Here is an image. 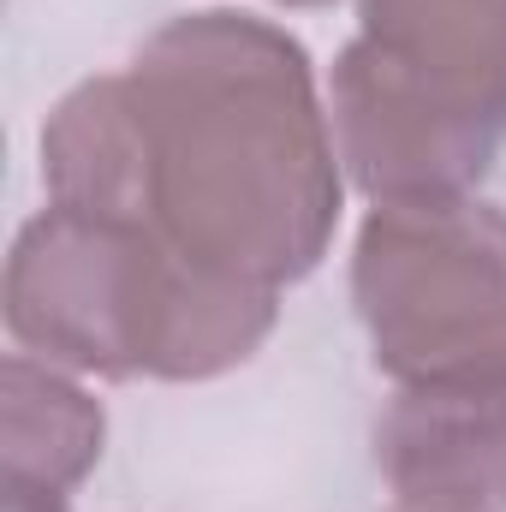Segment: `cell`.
Masks as SVG:
<instances>
[{"label": "cell", "mask_w": 506, "mask_h": 512, "mask_svg": "<svg viewBox=\"0 0 506 512\" xmlns=\"http://www.w3.org/2000/svg\"><path fill=\"white\" fill-rule=\"evenodd\" d=\"M137 131L131 221L215 280H298L340 215V143L292 36L197 12L167 24L126 72Z\"/></svg>", "instance_id": "6da1fadb"}, {"label": "cell", "mask_w": 506, "mask_h": 512, "mask_svg": "<svg viewBox=\"0 0 506 512\" xmlns=\"http://www.w3.org/2000/svg\"><path fill=\"white\" fill-rule=\"evenodd\" d=\"M274 322V292L203 274L131 215L42 209L6 262V328L42 364L215 376Z\"/></svg>", "instance_id": "7a4b0ae2"}, {"label": "cell", "mask_w": 506, "mask_h": 512, "mask_svg": "<svg viewBox=\"0 0 506 512\" xmlns=\"http://www.w3.org/2000/svg\"><path fill=\"white\" fill-rule=\"evenodd\" d=\"M334 143L381 203L459 197L506 143V0H364Z\"/></svg>", "instance_id": "3957f363"}, {"label": "cell", "mask_w": 506, "mask_h": 512, "mask_svg": "<svg viewBox=\"0 0 506 512\" xmlns=\"http://www.w3.org/2000/svg\"><path fill=\"white\" fill-rule=\"evenodd\" d=\"M352 280L376 364L405 387L506 382V215L489 203H381Z\"/></svg>", "instance_id": "277c9868"}, {"label": "cell", "mask_w": 506, "mask_h": 512, "mask_svg": "<svg viewBox=\"0 0 506 512\" xmlns=\"http://www.w3.org/2000/svg\"><path fill=\"white\" fill-rule=\"evenodd\" d=\"M381 465L405 501L501 507L506 501V382L411 387L381 429Z\"/></svg>", "instance_id": "5b68a950"}, {"label": "cell", "mask_w": 506, "mask_h": 512, "mask_svg": "<svg viewBox=\"0 0 506 512\" xmlns=\"http://www.w3.org/2000/svg\"><path fill=\"white\" fill-rule=\"evenodd\" d=\"M102 459V411L30 352L6 358V477L72 489Z\"/></svg>", "instance_id": "8992f818"}, {"label": "cell", "mask_w": 506, "mask_h": 512, "mask_svg": "<svg viewBox=\"0 0 506 512\" xmlns=\"http://www.w3.org/2000/svg\"><path fill=\"white\" fill-rule=\"evenodd\" d=\"M6 512H66V501H60V489L24 483V477H6Z\"/></svg>", "instance_id": "52a82bcc"}, {"label": "cell", "mask_w": 506, "mask_h": 512, "mask_svg": "<svg viewBox=\"0 0 506 512\" xmlns=\"http://www.w3.org/2000/svg\"><path fill=\"white\" fill-rule=\"evenodd\" d=\"M399 512H489V507H429V501H405Z\"/></svg>", "instance_id": "ba28073f"}, {"label": "cell", "mask_w": 506, "mask_h": 512, "mask_svg": "<svg viewBox=\"0 0 506 512\" xmlns=\"http://www.w3.org/2000/svg\"><path fill=\"white\" fill-rule=\"evenodd\" d=\"M298 6H322V0H298Z\"/></svg>", "instance_id": "9c48e42d"}]
</instances>
